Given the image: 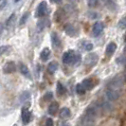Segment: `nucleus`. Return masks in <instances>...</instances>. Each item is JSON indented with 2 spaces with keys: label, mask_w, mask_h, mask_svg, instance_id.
Wrapping results in <instances>:
<instances>
[{
  "label": "nucleus",
  "mask_w": 126,
  "mask_h": 126,
  "mask_svg": "<svg viewBox=\"0 0 126 126\" xmlns=\"http://www.w3.org/2000/svg\"><path fill=\"white\" fill-rule=\"evenodd\" d=\"M81 60V56L79 53L74 50H68L64 52L63 55V62L65 64H77Z\"/></svg>",
  "instance_id": "nucleus-1"
},
{
  "label": "nucleus",
  "mask_w": 126,
  "mask_h": 126,
  "mask_svg": "<svg viewBox=\"0 0 126 126\" xmlns=\"http://www.w3.org/2000/svg\"><path fill=\"white\" fill-rule=\"evenodd\" d=\"M123 86V80L122 78H120V76L114 78L111 82L108 83V89H113V90H119L121 89V87Z\"/></svg>",
  "instance_id": "nucleus-2"
},
{
  "label": "nucleus",
  "mask_w": 126,
  "mask_h": 126,
  "mask_svg": "<svg viewBox=\"0 0 126 126\" xmlns=\"http://www.w3.org/2000/svg\"><path fill=\"white\" fill-rule=\"evenodd\" d=\"M120 92L119 90H113V89H107L106 91V96H107L108 100L111 101H117L120 98Z\"/></svg>",
  "instance_id": "nucleus-3"
},
{
  "label": "nucleus",
  "mask_w": 126,
  "mask_h": 126,
  "mask_svg": "<svg viewBox=\"0 0 126 126\" xmlns=\"http://www.w3.org/2000/svg\"><path fill=\"white\" fill-rule=\"evenodd\" d=\"M21 118H22V121L24 124H28L31 120V112L28 108L23 107L22 111H21Z\"/></svg>",
  "instance_id": "nucleus-4"
},
{
  "label": "nucleus",
  "mask_w": 126,
  "mask_h": 126,
  "mask_svg": "<svg viewBox=\"0 0 126 126\" xmlns=\"http://www.w3.org/2000/svg\"><path fill=\"white\" fill-rule=\"evenodd\" d=\"M47 3L46 2H41L37 7V10H36V16L37 17H42L44 16L46 13H47Z\"/></svg>",
  "instance_id": "nucleus-5"
},
{
  "label": "nucleus",
  "mask_w": 126,
  "mask_h": 126,
  "mask_svg": "<svg viewBox=\"0 0 126 126\" xmlns=\"http://www.w3.org/2000/svg\"><path fill=\"white\" fill-rule=\"evenodd\" d=\"M103 32V25L101 22H97L95 23V25L93 26V29H92V32H93V35L94 36H99L100 34H101Z\"/></svg>",
  "instance_id": "nucleus-6"
},
{
  "label": "nucleus",
  "mask_w": 126,
  "mask_h": 126,
  "mask_svg": "<svg viewBox=\"0 0 126 126\" xmlns=\"http://www.w3.org/2000/svg\"><path fill=\"white\" fill-rule=\"evenodd\" d=\"M97 61H98V56L95 53H90L89 55L85 57L84 63L87 65H94L95 63H97Z\"/></svg>",
  "instance_id": "nucleus-7"
},
{
  "label": "nucleus",
  "mask_w": 126,
  "mask_h": 126,
  "mask_svg": "<svg viewBox=\"0 0 126 126\" xmlns=\"http://www.w3.org/2000/svg\"><path fill=\"white\" fill-rule=\"evenodd\" d=\"M116 49H117V45L113 42L109 43L106 47V48H105V54L107 56H111V55H113V53L116 51Z\"/></svg>",
  "instance_id": "nucleus-8"
},
{
  "label": "nucleus",
  "mask_w": 126,
  "mask_h": 126,
  "mask_svg": "<svg viewBox=\"0 0 126 126\" xmlns=\"http://www.w3.org/2000/svg\"><path fill=\"white\" fill-rule=\"evenodd\" d=\"M59 112H60V118H61V119H63V120H66V119H68L70 116H71L70 110L67 107L62 108Z\"/></svg>",
  "instance_id": "nucleus-9"
},
{
  "label": "nucleus",
  "mask_w": 126,
  "mask_h": 126,
  "mask_svg": "<svg viewBox=\"0 0 126 126\" xmlns=\"http://www.w3.org/2000/svg\"><path fill=\"white\" fill-rule=\"evenodd\" d=\"M58 111H59V104L57 103L56 101L51 102L50 105L48 106V113L52 115V116H54V115H56Z\"/></svg>",
  "instance_id": "nucleus-10"
},
{
  "label": "nucleus",
  "mask_w": 126,
  "mask_h": 126,
  "mask_svg": "<svg viewBox=\"0 0 126 126\" xmlns=\"http://www.w3.org/2000/svg\"><path fill=\"white\" fill-rule=\"evenodd\" d=\"M4 71L6 73H13V71H15V64L13 62H8L4 66Z\"/></svg>",
  "instance_id": "nucleus-11"
},
{
  "label": "nucleus",
  "mask_w": 126,
  "mask_h": 126,
  "mask_svg": "<svg viewBox=\"0 0 126 126\" xmlns=\"http://www.w3.org/2000/svg\"><path fill=\"white\" fill-rule=\"evenodd\" d=\"M82 86L85 88V90H89V89H92L94 87V82L93 81L91 80V79H85V80H83L82 82Z\"/></svg>",
  "instance_id": "nucleus-12"
},
{
  "label": "nucleus",
  "mask_w": 126,
  "mask_h": 126,
  "mask_svg": "<svg viewBox=\"0 0 126 126\" xmlns=\"http://www.w3.org/2000/svg\"><path fill=\"white\" fill-rule=\"evenodd\" d=\"M51 44H52V46L54 47H58L60 46V44H61V41H60L58 35H57L55 32H53L51 34Z\"/></svg>",
  "instance_id": "nucleus-13"
},
{
  "label": "nucleus",
  "mask_w": 126,
  "mask_h": 126,
  "mask_svg": "<svg viewBox=\"0 0 126 126\" xmlns=\"http://www.w3.org/2000/svg\"><path fill=\"white\" fill-rule=\"evenodd\" d=\"M50 56V50H49V48H47V47H46L44 48L42 52L40 53V58L42 59V61H47L48 58Z\"/></svg>",
  "instance_id": "nucleus-14"
},
{
  "label": "nucleus",
  "mask_w": 126,
  "mask_h": 126,
  "mask_svg": "<svg viewBox=\"0 0 126 126\" xmlns=\"http://www.w3.org/2000/svg\"><path fill=\"white\" fill-rule=\"evenodd\" d=\"M20 70L22 75L27 77V78H31V74H30V70L28 68V66L25 65L24 63H20Z\"/></svg>",
  "instance_id": "nucleus-15"
},
{
  "label": "nucleus",
  "mask_w": 126,
  "mask_h": 126,
  "mask_svg": "<svg viewBox=\"0 0 126 126\" xmlns=\"http://www.w3.org/2000/svg\"><path fill=\"white\" fill-rule=\"evenodd\" d=\"M57 92H58V94L60 95V96H63L66 92V89L64 88V86H63L61 82H58L57 83Z\"/></svg>",
  "instance_id": "nucleus-16"
},
{
  "label": "nucleus",
  "mask_w": 126,
  "mask_h": 126,
  "mask_svg": "<svg viewBox=\"0 0 126 126\" xmlns=\"http://www.w3.org/2000/svg\"><path fill=\"white\" fill-rule=\"evenodd\" d=\"M58 69V63L56 62H51L48 64V67H47V70L50 72V73H54L56 70Z\"/></svg>",
  "instance_id": "nucleus-17"
},
{
  "label": "nucleus",
  "mask_w": 126,
  "mask_h": 126,
  "mask_svg": "<svg viewBox=\"0 0 126 126\" xmlns=\"http://www.w3.org/2000/svg\"><path fill=\"white\" fill-rule=\"evenodd\" d=\"M65 32L70 35V36H73L75 34V29L73 28V26L71 25H66L65 26Z\"/></svg>",
  "instance_id": "nucleus-18"
},
{
  "label": "nucleus",
  "mask_w": 126,
  "mask_h": 126,
  "mask_svg": "<svg viewBox=\"0 0 126 126\" xmlns=\"http://www.w3.org/2000/svg\"><path fill=\"white\" fill-rule=\"evenodd\" d=\"M76 92L78 93L79 95H82L84 94V92H85V88L82 86V83H78L77 85H76Z\"/></svg>",
  "instance_id": "nucleus-19"
},
{
  "label": "nucleus",
  "mask_w": 126,
  "mask_h": 126,
  "mask_svg": "<svg viewBox=\"0 0 126 126\" xmlns=\"http://www.w3.org/2000/svg\"><path fill=\"white\" fill-rule=\"evenodd\" d=\"M30 96H31V94H30L28 91H25V92L22 93L20 100H21V101H27L28 99H30Z\"/></svg>",
  "instance_id": "nucleus-20"
},
{
  "label": "nucleus",
  "mask_w": 126,
  "mask_h": 126,
  "mask_svg": "<svg viewBox=\"0 0 126 126\" xmlns=\"http://www.w3.org/2000/svg\"><path fill=\"white\" fill-rule=\"evenodd\" d=\"M119 27H120V29H122V30L126 29V17H123L120 20V23H119Z\"/></svg>",
  "instance_id": "nucleus-21"
},
{
  "label": "nucleus",
  "mask_w": 126,
  "mask_h": 126,
  "mask_svg": "<svg viewBox=\"0 0 126 126\" xmlns=\"http://www.w3.org/2000/svg\"><path fill=\"white\" fill-rule=\"evenodd\" d=\"M29 15H30V13H26L23 16H22V18L20 20V25H23V24H25L26 21H27V19L29 17Z\"/></svg>",
  "instance_id": "nucleus-22"
},
{
  "label": "nucleus",
  "mask_w": 126,
  "mask_h": 126,
  "mask_svg": "<svg viewBox=\"0 0 126 126\" xmlns=\"http://www.w3.org/2000/svg\"><path fill=\"white\" fill-rule=\"evenodd\" d=\"M37 28L40 30V31H42L44 28H46V24H45V21L44 20H40L39 22H38L37 24Z\"/></svg>",
  "instance_id": "nucleus-23"
},
{
  "label": "nucleus",
  "mask_w": 126,
  "mask_h": 126,
  "mask_svg": "<svg viewBox=\"0 0 126 126\" xmlns=\"http://www.w3.org/2000/svg\"><path fill=\"white\" fill-rule=\"evenodd\" d=\"M52 98H53V94H52V92H47V94L45 95V97H44L45 101H50Z\"/></svg>",
  "instance_id": "nucleus-24"
},
{
  "label": "nucleus",
  "mask_w": 126,
  "mask_h": 126,
  "mask_svg": "<svg viewBox=\"0 0 126 126\" xmlns=\"http://www.w3.org/2000/svg\"><path fill=\"white\" fill-rule=\"evenodd\" d=\"M14 17H15V15H14V14H12V15L9 17V19L7 20V22H6V26H7V27H9V26H10V24L13 22V19L14 18Z\"/></svg>",
  "instance_id": "nucleus-25"
},
{
  "label": "nucleus",
  "mask_w": 126,
  "mask_h": 126,
  "mask_svg": "<svg viewBox=\"0 0 126 126\" xmlns=\"http://www.w3.org/2000/svg\"><path fill=\"white\" fill-rule=\"evenodd\" d=\"M46 126H53V120L50 118H47L46 120Z\"/></svg>",
  "instance_id": "nucleus-26"
},
{
  "label": "nucleus",
  "mask_w": 126,
  "mask_h": 126,
  "mask_svg": "<svg viewBox=\"0 0 126 126\" xmlns=\"http://www.w3.org/2000/svg\"><path fill=\"white\" fill-rule=\"evenodd\" d=\"M92 48H93V45L91 44V43H87L86 46H85V49L87 51H90L92 50Z\"/></svg>",
  "instance_id": "nucleus-27"
},
{
  "label": "nucleus",
  "mask_w": 126,
  "mask_h": 126,
  "mask_svg": "<svg viewBox=\"0 0 126 126\" xmlns=\"http://www.w3.org/2000/svg\"><path fill=\"white\" fill-rule=\"evenodd\" d=\"M97 2H98V0H88L89 6H91V7H94L95 5L97 4Z\"/></svg>",
  "instance_id": "nucleus-28"
},
{
  "label": "nucleus",
  "mask_w": 126,
  "mask_h": 126,
  "mask_svg": "<svg viewBox=\"0 0 126 126\" xmlns=\"http://www.w3.org/2000/svg\"><path fill=\"white\" fill-rule=\"evenodd\" d=\"M52 2H54V3H60L61 2V0H51Z\"/></svg>",
  "instance_id": "nucleus-29"
},
{
  "label": "nucleus",
  "mask_w": 126,
  "mask_h": 126,
  "mask_svg": "<svg viewBox=\"0 0 126 126\" xmlns=\"http://www.w3.org/2000/svg\"><path fill=\"white\" fill-rule=\"evenodd\" d=\"M14 1H15V2H18L19 0H14Z\"/></svg>",
  "instance_id": "nucleus-30"
},
{
  "label": "nucleus",
  "mask_w": 126,
  "mask_h": 126,
  "mask_svg": "<svg viewBox=\"0 0 126 126\" xmlns=\"http://www.w3.org/2000/svg\"><path fill=\"white\" fill-rule=\"evenodd\" d=\"M14 126H16V125H14Z\"/></svg>",
  "instance_id": "nucleus-31"
}]
</instances>
